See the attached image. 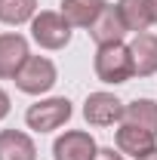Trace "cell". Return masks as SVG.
Segmentation results:
<instances>
[{
	"instance_id": "cell-1",
	"label": "cell",
	"mask_w": 157,
	"mask_h": 160,
	"mask_svg": "<svg viewBox=\"0 0 157 160\" xmlns=\"http://www.w3.org/2000/svg\"><path fill=\"white\" fill-rule=\"evenodd\" d=\"M93 71L102 83L108 86H120V83H129L136 77L133 71V56H129V43H105L96 46V59H93Z\"/></svg>"
},
{
	"instance_id": "cell-2",
	"label": "cell",
	"mask_w": 157,
	"mask_h": 160,
	"mask_svg": "<svg viewBox=\"0 0 157 160\" xmlns=\"http://www.w3.org/2000/svg\"><path fill=\"white\" fill-rule=\"evenodd\" d=\"M13 80H16V89L25 96H43L59 83V68L46 56H28V62L19 68Z\"/></svg>"
},
{
	"instance_id": "cell-3",
	"label": "cell",
	"mask_w": 157,
	"mask_h": 160,
	"mask_svg": "<svg viewBox=\"0 0 157 160\" xmlns=\"http://www.w3.org/2000/svg\"><path fill=\"white\" fill-rule=\"evenodd\" d=\"M74 114V108H71V102L65 99V96H49V99H40L34 102L28 111H25V123H28V129H34V132H56L62 129L68 120Z\"/></svg>"
},
{
	"instance_id": "cell-4",
	"label": "cell",
	"mask_w": 157,
	"mask_h": 160,
	"mask_svg": "<svg viewBox=\"0 0 157 160\" xmlns=\"http://www.w3.org/2000/svg\"><path fill=\"white\" fill-rule=\"evenodd\" d=\"M71 31L74 28L68 25V19L62 12H56V9H43V12H37L31 19V40L40 49H49V52L65 49L71 43Z\"/></svg>"
},
{
	"instance_id": "cell-5",
	"label": "cell",
	"mask_w": 157,
	"mask_h": 160,
	"mask_svg": "<svg viewBox=\"0 0 157 160\" xmlns=\"http://www.w3.org/2000/svg\"><path fill=\"white\" fill-rule=\"evenodd\" d=\"M123 102L114 96V92H89L86 102H83V120L96 129H105V126H114V123H123Z\"/></svg>"
},
{
	"instance_id": "cell-6",
	"label": "cell",
	"mask_w": 157,
	"mask_h": 160,
	"mask_svg": "<svg viewBox=\"0 0 157 160\" xmlns=\"http://www.w3.org/2000/svg\"><path fill=\"white\" fill-rule=\"evenodd\" d=\"M99 145L86 129H65L53 142V160H96Z\"/></svg>"
},
{
	"instance_id": "cell-7",
	"label": "cell",
	"mask_w": 157,
	"mask_h": 160,
	"mask_svg": "<svg viewBox=\"0 0 157 160\" xmlns=\"http://www.w3.org/2000/svg\"><path fill=\"white\" fill-rule=\"evenodd\" d=\"M28 56H31V49L22 34L16 31L0 34V80H13L19 74V68L28 62Z\"/></svg>"
},
{
	"instance_id": "cell-8",
	"label": "cell",
	"mask_w": 157,
	"mask_h": 160,
	"mask_svg": "<svg viewBox=\"0 0 157 160\" xmlns=\"http://www.w3.org/2000/svg\"><path fill=\"white\" fill-rule=\"evenodd\" d=\"M126 25L120 19L117 3H105V9L99 12V19L89 25V37L96 40V46H105V43H120L126 37Z\"/></svg>"
},
{
	"instance_id": "cell-9",
	"label": "cell",
	"mask_w": 157,
	"mask_h": 160,
	"mask_svg": "<svg viewBox=\"0 0 157 160\" xmlns=\"http://www.w3.org/2000/svg\"><path fill=\"white\" fill-rule=\"evenodd\" d=\"M129 56H133V71L136 77H154L157 74V34L142 31L129 43Z\"/></svg>"
},
{
	"instance_id": "cell-10",
	"label": "cell",
	"mask_w": 157,
	"mask_h": 160,
	"mask_svg": "<svg viewBox=\"0 0 157 160\" xmlns=\"http://www.w3.org/2000/svg\"><path fill=\"white\" fill-rule=\"evenodd\" d=\"M114 145H117L120 154H133V157H142L148 151L157 148V136L148 132V129H139V126H129V123H120L117 136H114Z\"/></svg>"
},
{
	"instance_id": "cell-11",
	"label": "cell",
	"mask_w": 157,
	"mask_h": 160,
	"mask_svg": "<svg viewBox=\"0 0 157 160\" xmlns=\"http://www.w3.org/2000/svg\"><path fill=\"white\" fill-rule=\"evenodd\" d=\"M0 160H37V145L22 129H0Z\"/></svg>"
},
{
	"instance_id": "cell-12",
	"label": "cell",
	"mask_w": 157,
	"mask_h": 160,
	"mask_svg": "<svg viewBox=\"0 0 157 160\" xmlns=\"http://www.w3.org/2000/svg\"><path fill=\"white\" fill-rule=\"evenodd\" d=\"M105 3L108 0H62L59 12L68 19L71 28H86L89 31V25L99 19V12L105 9Z\"/></svg>"
},
{
	"instance_id": "cell-13",
	"label": "cell",
	"mask_w": 157,
	"mask_h": 160,
	"mask_svg": "<svg viewBox=\"0 0 157 160\" xmlns=\"http://www.w3.org/2000/svg\"><path fill=\"white\" fill-rule=\"evenodd\" d=\"M120 19L126 25V31L133 34H142L154 25V16H151V0H117Z\"/></svg>"
},
{
	"instance_id": "cell-14",
	"label": "cell",
	"mask_w": 157,
	"mask_h": 160,
	"mask_svg": "<svg viewBox=\"0 0 157 160\" xmlns=\"http://www.w3.org/2000/svg\"><path fill=\"white\" fill-rule=\"evenodd\" d=\"M123 123L148 129V132L157 136V102L154 99H133L123 108Z\"/></svg>"
},
{
	"instance_id": "cell-15",
	"label": "cell",
	"mask_w": 157,
	"mask_h": 160,
	"mask_svg": "<svg viewBox=\"0 0 157 160\" xmlns=\"http://www.w3.org/2000/svg\"><path fill=\"white\" fill-rule=\"evenodd\" d=\"M37 16V0H0V22L16 28V25H31Z\"/></svg>"
},
{
	"instance_id": "cell-16",
	"label": "cell",
	"mask_w": 157,
	"mask_h": 160,
	"mask_svg": "<svg viewBox=\"0 0 157 160\" xmlns=\"http://www.w3.org/2000/svg\"><path fill=\"white\" fill-rule=\"evenodd\" d=\"M96 160H126L123 154H120L117 148H99V154H96Z\"/></svg>"
},
{
	"instance_id": "cell-17",
	"label": "cell",
	"mask_w": 157,
	"mask_h": 160,
	"mask_svg": "<svg viewBox=\"0 0 157 160\" xmlns=\"http://www.w3.org/2000/svg\"><path fill=\"white\" fill-rule=\"evenodd\" d=\"M9 108H13V105H9V92H6V89L0 86V123L6 120V114H9Z\"/></svg>"
},
{
	"instance_id": "cell-18",
	"label": "cell",
	"mask_w": 157,
	"mask_h": 160,
	"mask_svg": "<svg viewBox=\"0 0 157 160\" xmlns=\"http://www.w3.org/2000/svg\"><path fill=\"white\" fill-rule=\"evenodd\" d=\"M136 160H157V148H154V151H148V154H142V157H136Z\"/></svg>"
},
{
	"instance_id": "cell-19",
	"label": "cell",
	"mask_w": 157,
	"mask_h": 160,
	"mask_svg": "<svg viewBox=\"0 0 157 160\" xmlns=\"http://www.w3.org/2000/svg\"><path fill=\"white\" fill-rule=\"evenodd\" d=\"M151 16H154V25H157V0H151Z\"/></svg>"
}]
</instances>
